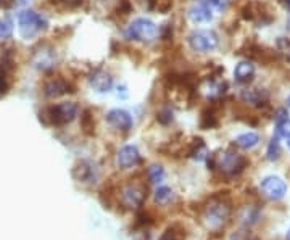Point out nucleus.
<instances>
[{"mask_svg":"<svg viewBox=\"0 0 290 240\" xmlns=\"http://www.w3.org/2000/svg\"><path fill=\"white\" fill-rule=\"evenodd\" d=\"M232 213L231 203L224 199H213L202 211V223L208 231H221L229 223Z\"/></svg>","mask_w":290,"mask_h":240,"instance_id":"f257e3e1","label":"nucleus"},{"mask_svg":"<svg viewBox=\"0 0 290 240\" xmlns=\"http://www.w3.org/2000/svg\"><path fill=\"white\" fill-rule=\"evenodd\" d=\"M245 165V158L234 150H223L215 157H211V166L213 169H218L219 174L224 178H234V176L240 174Z\"/></svg>","mask_w":290,"mask_h":240,"instance_id":"f03ea898","label":"nucleus"},{"mask_svg":"<svg viewBox=\"0 0 290 240\" xmlns=\"http://www.w3.org/2000/svg\"><path fill=\"white\" fill-rule=\"evenodd\" d=\"M77 105L74 102H63L58 105H53V107H48L40 113V118L44 119L47 124L53 126H63L71 123L73 119L77 116Z\"/></svg>","mask_w":290,"mask_h":240,"instance_id":"7ed1b4c3","label":"nucleus"},{"mask_svg":"<svg viewBox=\"0 0 290 240\" xmlns=\"http://www.w3.org/2000/svg\"><path fill=\"white\" fill-rule=\"evenodd\" d=\"M158 34H160L158 26L147 18L134 19L124 31L126 39L136 42H153L155 39H158Z\"/></svg>","mask_w":290,"mask_h":240,"instance_id":"20e7f679","label":"nucleus"},{"mask_svg":"<svg viewBox=\"0 0 290 240\" xmlns=\"http://www.w3.org/2000/svg\"><path fill=\"white\" fill-rule=\"evenodd\" d=\"M18 24H19V32L21 36L29 39L34 37L36 34H39L40 31H44L47 27V19L39 15L37 11L34 10H26L19 15L18 18Z\"/></svg>","mask_w":290,"mask_h":240,"instance_id":"39448f33","label":"nucleus"},{"mask_svg":"<svg viewBox=\"0 0 290 240\" xmlns=\"http://www.w3.org/2000/svg\"><path fill=\"white\" fill-rule=\"evenodd\" d=\"M119 197H121L123 207L131 210L139 208L142 207L147 199V187L144 184H140V182H127V184L123 186Z\"/></svg>","mask_w":290,"mask_h":240,"instance_id":"423d86ee","label":"nucleus"},{"mask_svg":"<svg viewBox=\"0 0 290 240\" xmlns=\"http://www.w3.org/2000/svg\"><path fill=\"white\" fill-rule=\"evenodd\" d=\"M187 42L192 50L200 52V53H207L215 50L218 45V36L213 31L208 29H200V31H194L190 36L187 37Z\"/></svg>","mask_w":290,"mask_h":240,"instance_id":"0eeeda50","label":"nucleus"},{"mask_svg":"<svg viewBox=\"0 0 290 240\" xmlns=\"http://www.w3.org/2000/svg\"><path fill=\"white\" fill-rule=\"evenodd\" d=\"M261 190L263 194L271 200H281L284 199V195L287 194V186L284 179H281L279 176H266V178L261 181Z\"/></svg>","mask_w":290,"mask_h":240,"instance_id":"6e6552de","label":"nucleus"},{"mask_svg":"<svg viewBox=\"0 0 290 240\" xmlns=\"http://www.w3.org/2000/svg\"><path fill=\"white\" fill-rule=\"evenodd\" d=\"M107 121L115 129H119V131H123V132L131 131L132 129V124H134L131 113H127L126 110H121V108H115V110L108 111Z\"/></svg>","mask_w":290,"mask_h":240,"instance_id":"1a4fd4ad","label":"nucleus"},{"mask_svg":"<svg viewBox=\"0 0 290 240\" xmlns=\"http://www.w3.org/2000/svg\"><path fill=\"white\" fill-rule=\"evenodd\" d=\"M118 166L123 169H131L140 161V153L136 145H124L116 155Z\"/></svg>","mask_w":290,"mask_h":240,"instance_id":"9d476101","label":"nucleus"},{"mask_svg":"<svg viewBox=\"0 0 290 240\" xmlns=\"http://www.w3.org/2000/svg\"><path fill=\"white\" fill-rule=\"evenodd\" d=\"M73 174H74V178L79 182H89V184H92V182H95L98 173H97L95 165L92 163V161L82 160L73 169Z\"/></svg>","mask_w":290,"mask_h":240,"instance_id":"9b49d317","label":"nucleus"},{"mask_svg":"<svg viewBox=\"0 0 290 240\" xmlns=\"http://www.w3.org/2000/svg\"><path fill=\"white\" fill-rule=\"evenodd\" d=\"M32 63H34V66L39 68V69H50V68L55 66V63H56V55L50 47L44 45V47H40L39 50H36V53H34Z\"/></svg>","mask_w":290,"mask_h":240,"instance_id":"f8f14e48","label":"nucleus"},{"mask_svg":"<svg viewBox=\"0 0 290 240\" xmlns=\"http://www.w3.org/2000/svg\"><path fill=\"white\" fill-rule=\"evenodd\" d=\"M68 92H73L71 86H69L68 81L61 79V77H55V79L47 81L45 86H44V94L48 98H56L60 95L68 94Z\"/></svg>","mask_w":290,"mask_h":240,"instance_id":"ddd939ff","label":"nucleus"},{"mask_svg":"<svg viewBox=\"0 0 290 240\" xmlns=\"http://www.w3.org/2000/svg\"><path fill=\"white\" fill-rule=\"evenodd\" d=\"M90 86L94 90L100 94H105L111 90L113 87V77L107 73V71H102V69H97V71L90 76Z\"/></svg>","mask_w":290,"mask_h":240,"instance_id":"4468645a","label":"nucleus"},{"mask_svg":"<svg viewBox=\"0 0 290 240\" xmlns=\"http://www.w3.org/2000/svg\"><path fill=\"white\" fill-rule=\"evenodd\" d=\"M189 18L194 21V23H208L213 18V13H211V6L207 5L205 2L194 3L189 8Z\"/></svg>","mask_w":290,"mask_h":240,"instance_id":"2eb2a0df","label":"nucleus"},{"mask_svg":"<svg viewBox=\"0 0 290 240\" xmlns=\"http://www.w3.org/2000/svg\"><path fill=\"white\" fill-rule=\"evenodd\" d=\"M253 74H255V65L249 60H244L240 61L239 65L234 69V79L237 82H249L253 79Z\"/></svg>","mask_w":290,"mask_h":240,"instance_id":"dca6fc26","label":"nucleus"},{"mask_svg":"<svg viewBox=\"0 0 290 240\" xmlns=\"http://www.w3.org/2000/svg\"><path fill=\"white\" fill-rule=\"evenodd\" d=\"M258 142H260V136L257 132H244V134H240V136L236 137V145L245 148V150L257 147Z\"/></svg>","mask_w":290,"mask_h":240,"instance_id":"f3484780","label":"nucleus"},{"mask_svg":"<svg viewBox=\"0 0 290 240\" xmlns=\"http://www.w3.org/2000/svg\"><path fill=\"white\" fill-rule=\"evenodd\" d=\"M240 97H242V100L245 103H250V105H260L265 102L266 98V94L263 92V90L260 89H247V90H242V94H240Z\"/></svg>","mask_w":290,"mask_h":240,"instance_id":"a211bd4d","label":"nucleus"},{"mask_svg":"<svg viewBox=\"0 0 290 240\" xmlns=\"http://www.w3.org/2000/svg\"><path fill=\"white\" fill-rule=\"evenodd\" d=\"M260 218V210L257 207H245L240 210L239 213V221L245 224V226H252L258 221Z\"/></svg>","mask_w":290,"mask_h":240,"instance_id":"6ab92c4d","label":"nucleus"},{"mask_svg":"<svg viewBox=\"0 0 290 240\" xmlns=\"http://www.w3.org/2000/svg\"><path fill=\"white\" fill-rule=\"evenodd\" d=\"M171 199H173V190L169 187L161 186V187H158L157 190H155V202L157 203L165 205L168 202H171Z\"/></svg>","mask_w":290,"mask_h":240,"instance_id":"aec40b11","label":"nucleus"},{"mask_svg":"<svg viewBox=\"0 0 290 240\" xmlns=\"http://www.w3.org/2000/svg\"><path fill=\"white\" fill-rule=\"evenodd\" d=\"M281 155V144H279V137H273V140L270 144H268V148H266V157L268 160H278Z\"/></svg>","mask_w":290,"mask_h":240,"instance_id":"412c9836","label":"nucleus"},{"mask_svg":"<svg viewBox=\"0 0 290 240\" xmlns=\"http://www.w3.org/2000/svg\"><path fill=\"white\" fill-rule=\"evenodd\" d=\"M148 179H150V182H155V184H158V182H161L165 179V169L161 168L160 165H152L150 168H148Z\"/></svg>","mask_w":290,"mask_h":240,"instance_id":"4be33fe9","label":"nucleus"},{"mask_svg":"<svg viewBox=\"0 0 290 240\" xmlns=\"http://www.w3.org/2000/svg\"><path fill=\"white\" fill-rule=\"evenodd\" d=\"M173 6V0H150V8L160 13H166Z\"/></svg>","mask_w":290,"mask_h":240,"instance_id":"5701e85b","label":"nucleus"},{"mask_svg":"<svg viewBox=\"0 0 290 240\" xmlns=\"http://www.w3.org/2000/svg\"><path fill=\"white\" fill-rule=\"evenodd\" d=\"M157 119L161 123V124H169L173 121V110L169 107H165L161 108L158 113H157Z\"/></svg>","mask_w":290,"mask_h":240,"instance_id":"b1692460","label":"nucleus"},{"mask_svg":"<svg viewBox=\"0 0 290 240\" xmlns=\"http://www.w3.org/2000/svg\"><path fill=\"white\" fill-rule=\"evenodd\" d=\"M278 48H279V52L290 61V40L286 37H279L278 39Z\"/></svg>","mask_w":290,"mask_h":240,"instance_id":"393cba45","label":"nucleus"},{"mask_svg":"<svg viewBox=\"0 0 290 240\" xmlns=\"http://www.w3.org/2000/svg\"><path fill=\"white\" fill-rule=\"evenodd\" d=\"M203 2L218 11H224L229 5V0H203Z\"/></svg>","mask_w":290,"mask_h":240,"instance_id":"a878e982","label":"nucleus"},{"mask_svg":"<svg viewBox=\"0 0 290 240\" xmlns=\"http://www.w3.org/2000/svg\"><path fill=\"white\" fill-rule=\"evenodd\" d=\"M13 31V23L8 19H0V37H8Z\"/></svg>","mask_w":290,"mask_h":240,"instance_id":"bb28decb","label":"nucleus"},{"mask_svg":"<svg viewBox=\"0 0 290 240\" xmlns=\"http://www.w3.org/2000/svg\"><path fill=\"white\" fill-rule=\"evenodd\" d=\"M231 240H258L250 231H237L232 234Z\"/></svg>","mask_w":290,"mask_h":240,"instance_id":"cd10ccee","label":"nucleus"},{"mask_svg":"<svg viewBox=\"0 0 290 240\" xmlns=\"http://www.w3.org/2000/svg\"><path fill=\"white\" fill-rule=\"evenodd\" d=\"M158 240H181V236H178V232L174 231V228H169L163 232V236Z\"/></svg>","mask_w":290,"mask_h":240,"instance_id":"c85d7f7f","label":"nucleus"},{"mask_svg":"<svg viewBox=\"0 0 290 240\" xmlns=\"http://www.w3.org/2000/svg\"><path fill=\"white\" fill-rule=\"evenodd\" d=\"M6 90H8V82H6V77L0 73V95L6 94Z\"/></svg>","mask_w":290,"mask_h":240,"instance_id":"c756f323","label":"nucleus"},{"mask_svg":"<svg viewBox=\"0 0 290 240\" xmlns=\"http://www.w3.org/2000/svg\"><path fill=\"white\" fill-rule=\"evenodd\" d=\"M52 2H58V3H63L66 6H77L81 3V0H52Z\"/></svg>","mask_w":290,"mask_h":240,"instance_id":"7c9ffc66","label":"nucleus"},{"mask_svg":"<svg viewBox=\"0 0 290 240\" xmlns=\"http://www.w3.org/2000/svg\"><path fill=\"white\" fill-rule=\"evenodd\" d=\"M15 0H0V8H8V6L13 5Z\"/></svg>","mask_w":290,"mask_h":240,"instance_id":"2f4dec72","label":"nucleus"},{"mask_svg":"<svg viewBox=\"0 0 290 240\" xmlns=\"http://www.w3.org/2000/svg\"><path fill=\"white\" fill-rule=\"evenodd\" d=\"M286 240H290V229L287 231V234H286Z\"/></svg>","mask_w":290,"mask_h":240,"instance_id":"473e14b6","label":"nucleus"},{"mask_svg":"<svg viewBox=\"0 0 290 240\" xmlns=\"http://www.w3.org/2000/svg\"><path fill=\"white\" fill-rule=\"evenodd\" d=\"M287 145H289V148H290V134L287 136Z\"/></svg>","mask_w":290,"mask_h":240,"instance_id":"72a5a7b5","label":"nucleus"},{"mask_svg":"<svg viewBox=\"0 0 290 240\" xmlns=\"http://www.w3.org/2000/svg\"><path fill=\"white\" fill-rule=\"evenodd\" d=\"M284 2H286V5L289 6V8H290V0H284Z\"/></svg>","mask_w":290,"mask_h":240,"instance_id":"f704fd0d","label":"nucleus"},{"mask_svg":"<svg viewBox=\"0 0 290 240\" xmlns=\"http://www.w3.org/2000/svg\"><path fill=\"white\" fill-rule=\"evenodd\" d=\"M287 105H289V107H290V95L287 97Z\"/></svg>","mask_w":290,"mask_h":240,"instance_id":"c9c22d12","label":"nucleus"}]
</instances>
